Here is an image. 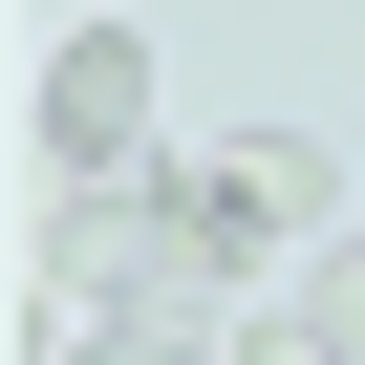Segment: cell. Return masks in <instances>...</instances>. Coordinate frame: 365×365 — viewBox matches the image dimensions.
Returning a JSON list of instances; mask_svg holds the SVG:
<instances>
[{"instance_id": "1", "label": "cell", "mask_w": 365, "mask_h": 365, "mask_svg": "<svg viewBox=\"0 0 365 365\" xmlns=\"http://www.w3.org/2000/svg\"><path fill=\"white\" fill-rule=\"evenodd\" d=\"M344 215V172L301 150V129H237V150H172V237H194V279L237 301V279H279L301 237Z\"/></svg>"}, {"instance_id": "2", "label": "cell", "mask_w": 365, "mask_h": 365, "mask_svg": "<svg viewBox=\"0 0 365 365\" xmlns=\"http://www.w3.org/2000/svg\"><path fill=\"white\" fill-rule=\"evenodd\" d=\"M150 279H194L172 172H86V194H65V301H150Z\"/></svg>"}, {"instance_id": "3", "label": "cell", "mask_w": 365, "mask_h": 365, "mask_svg": "<svg viewBox=\"0 0 365 365\" xmlns=\"http://www.w3.org/2000/svg\"><path fill=\"white\" fill-rule=\"evenodd\" d=\"M43 150H65V172H129V150H150V43H129V22H86V43L43 65Z\"/></svg>"}, {"instance_id": "4", "label": "cell", "mask_w": 365, "mask_h": 365, "mask_svg": "<svg viewBox=\"0 0 365 365\" xmlns=\"http://www.w3.org/2000/svg\"><path fill=\"white\" fill-rule=\"evenodd\" d=\"M43 365H215V279H150V301H65Z\"/></svg>"}, {"instance_id": "5", "label": "cell", "mask_w": 365, "mask_h": 365, "mask_svg": "<svg viewBox=\"0 0 365 365\" xmlns=\"http://www.w3.org/2000/svg\"><path fill=\"white\" fill-rule=\"evenodd\" d=\"M237 365H365V344H322V322H258V344H237Z\"/></svg>"}]
</instances>
